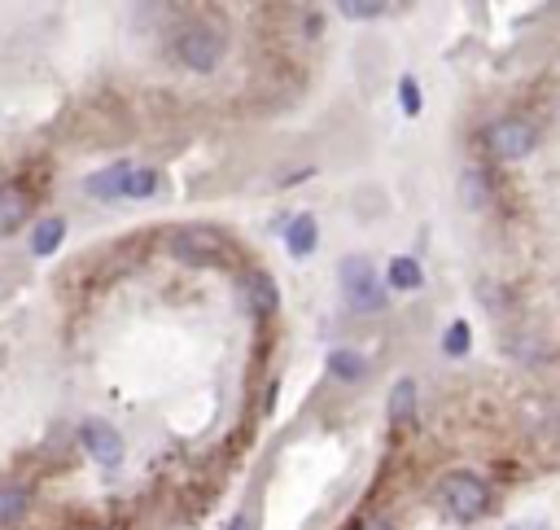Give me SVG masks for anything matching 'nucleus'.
<instances>
[{
  "label": "nucleus",
  "mask_w": 560,
  "mask_h": 530,
  "mask_svg": "<svg viewBox=\"0 0 560 530\" xmlns=\"http://www.w3.org/2000/svg\"><path fill=\"white\" fill-rule=\"evenodd\" d=\"M416 408H421L416 382H412V377H399L394 390H390V399H386V421H390V430H407V425L416 421Z\"/></svg>",
  "instance_id": "9"
},
{
  "label": "nucleus",
  "mask_w": 560,
  "mask_h": 530,
  "mask_svg": "<svg viewBox=\"0 0 560 530\" xmlns=\"http://www.w3.org/2000/svg\"><path fill=\"white\" fill-rule=\"evenodd\" d=\"M167 245H171V258L184 263V268H215V263H223L232 250L228 232L215 224H184L171 232Z\"/></svg>",
  "instance_id": "2"
},
{
  "label": "nucleus",
  "mask_w": 560,
  "mask_h": 530,
  "mask_svg": "<svg viewBox=\"0 0 560 530\" xmlns=\"http://www.w3.org/2000/svg\"><path fill=\"white\" fill-rule=\"evenodd\" d=\"M364 530H394L390 521H381V517H373V521H364Z\"/></svg>",
  "instance_id": "21"
},
{
  "label": "nucleus",
  "mask_w": 560,
  "mask_h": 530,
  "mask_svg": "<svg viewBox=\"0 0 560 530\" xmlns=\"http://www.w3.org/2000/svg\"><path fill=\"white\" fill-rule=\"evenodd\" d=\"M223 36L210 27V23H188L180 36H175V58L193 71V75H210V71H219V62H223Z\"/></svg>",
  "instance_id": "4"
},
{
  "label": "nucleus",
  "mask_w": 560,
  "mask_h": 530,
  "mask_svg": "<svg viewBox=\"0 0 560 530\" xmlns=\"http://www.w3.org/2000/svg\"><path fill=\"white\" fill-rule=\"evenodd\" d=\"M32 508V486L27 482H0V530H10L27 517Z\"/></svg>",
  "instance_id": "13"
},
{
  "label": "nucleus",
  "mask_w": 560,
  "mask_h": 530,
  "mask_svg": "<svg viewBox=\"0 0 560 530\" xmlns=\"http://www.w3.org/2000/svg\"><path fill=\"white\" fill-rule=\"evenodd\" d=\"M329 373H333L338 382H364V377H368V360H364L360 351H351V347H338V351L329 356Z\"/></svg>",
  "instance_id": "15"
},
{
  "label": "nucleus",
  "mask_w": 560,
  "mask_h": 530,
  "mask_svg": "<svg viewBox=\"0 0 560 530\" xmlns=\"http://www.w3.org/2000/svg\"><path fill=\"white\" fill-rule=\"evenodd\" d=\"M338 286H342V299L351 312H364V316H377L386 312L390 294H386V277L377 273V263L368 254H346L338 263Z\"/></svg>",
  "instance_id": "1"
},
{
  "label": "nucleus",
  "mask_w": 560,
  "mask_h": 530,
  "mask_svg": "<svg viewBox=\"0 0 560 530\" xmlns=\"http://www.w3.org/2000/svg\"><path fill=\"white\" fill-rule=\"evenodd\" d=\"M27 215H32V193L19 184H0V237L27 224Z\"/></svg>",
  "instance_id": "12"
},
{
  "label": "nucleus",
  "mask_w": 560,
  "mask_h": 530,
  "mask_svg": "<svg viewBox=\"0 0 560 530\" xmlns=\"http://www.w3.org/2000/svg\"><path fill=\"white\" fill-rule=\"evenodd\" d=\"M316 245H320V219H316L312 210L294 215V219L285 224V250H290L294 258H307V254H316Z\"/></svg>",
  "instance_id": "10"
},
{
  "label": "nucleus",
  "mask_w": 560,
  "mask_h": 530,
  "mask_svg": "<svg viewBox=\"0 0 560 530\" xmlns=\"http://www.w3.org/2000/svg\"><path fill=\"white\" fill-rule=\"evenodd\" d=\"M338 14H346L351 23H368V19H381L386 14V0H342Z\"/></svg>",
  "instance_id": "18"
},
{
  "label": "nucleus",
  "mask_w": 560,
  "mask_h": 530,
  "mask_svg": "<svg viewBox=\"0 0 560 530\" xmlns=\"http://www.w3.org/2000/svg\"><path fill=\"white\" fill-rule=\"evenodd\" d=\"M241 290H245V303H249V312L258 316V321H267V316H276L280 312V290H276V281L267 277V273H245V281H241Z\"/></svg>",
  "instance_id": "8"
},
{
  "label": "nucleus",
  "mask_w": 560,
  "mask_h": 530,
  "mask_svg": "<svg viewBox=\"0 0 560 530\" xmlns=\"http://www.w3.org/2000/svg\"><path fill=\"white\" fill-rule=\"evenodd\" d=\"M62 241H66V219L62 215H49L32 228V254L36 258H53L62 250Z\"/></svg>",
  "instance_id": "14"
},
{
  "label": "nucleus",
  "mask_w": 560,
  "mask_h": 530,
  "mask_svg": "<svg viewBox=\"0 0 560 530\" xmlns=\"http://www.w3.org/2000/svg\"><path fill=\"white\" fill-rule=\"evenodd\" d=\"M438 504H442V513L447 517H455V521H477V517H486L490 513V486L477 478V473H468V469H460V473H447L442 482H438Z\"/></svg>",
  "instance_id": "3"
},
{
  "label": "nucleus",
  "mask_w": 560,
  "mask_h": 530,
  "mask_svg": "<svg viewBox=\"0 0 560 530\" xmlns=\"http://www.w3.org/2000/svg\"><path fill=\"white\" fill-rule=\"evenodd\" d=\"M228 530H249V517H245V513H236V517L228 521Z\"/></svg>",
  "instance_id": "20"
},
{
  "label": "nucleus",
  "mask_w": 560,
  "mask_h": 530,
  "mask_svg": "<svg viewBox=\"0 0 560 530\" xmlns=\"http://www.w3.org/2000/svg\"><path fill=\"white\" fill-rule=\"evenodd\" d=\"M482 141H486L490 158H499V162H521V158L534 154L538 128H534L529 119H521V115H503V119H495V123L486 128Z\"/></svg>",
  "instance_id": "5"
},
{
  "label": "nucleus",
  "mask_w": 560,
  "mask_h": 530,
  "mask_svg": "<svg viewBox=\"0 0 560 530\" xmlns=\"http://www.w3.org/2000/svg\"><path fill=\"white\" fill-rule=\"evenodd\" d=\"M399 106H403V115H407V119H416V115H421L425 97H421V84H416V75H403V80H399Z\"/></svg>",
  "instance_id": "19"
},
{
  "label": "nucleus",
  "mask_w": 560,
  "mask_h": 530,
  "mask_svg": "<svg viewBox=\"0 0 560 530\" xmlns=\"http://www.w3.org/2000/svg\"><path fill=\"white\" fill-rule=\"evenodd\" d=\"M158 189H162L158 167H132V176H127V197H154Z\"/></svg>",
  "instance_id": "16"
},
{
  "label": "nucleus",
  "mask_w": 560,
  "mask_h": 530,
  "mask_svg": "<svg viewBox=\"0 0 560 530\" xmlns=\"http://www.w3.org/2000/svg\"><path fill=\"white\" fill-rule=\"evenodd\" d=\"M512 530H525V526H512ZM529 530H547V526H529Z\"/></svg>",
  "instance_id": "22"
},
{
  "label": "nucleus",
  "mask_w": 560,
  "mask_h": 530,
  "mask_svg": "<svg viewBox=\"0 0 560 530\" xmlns=\"http://www.w3.org/2000/svg\"><path fill=\"white\" fill-rule=\"evenodd\" d=\"M132 167H136V162L119 158V162H110V167L93 171V176L84 180L88 197H97V202H114V197H127V176H132Z\"/></svg>",
  "instance_id": "7"
},
{
  "label": "nucleus",
  "mask_w": 560,
  "mask_h": 530,
  "mask_svg": "<svg viewBox=\"0 0 560 530\" xmlns=\"http://www.w3.org/2000/svg\"><path fill=\"white\" fill-rule=\"evenodd\" d=\"M468 347H473L468 321H451L447 334H442V351H447V356H468Z\"/></svg>",
  "instance_id": "17"
},
{
  "label": "nucleus",
  "mask_w": 560,
  "mask_h": 530,
  "mask_svg": "<svg viewBox=\"0 0 560 530\" xmlns=\"http://www.w3.org/2000/svg\"><path fill=\"white\" fill-rule=\"evenodd\" d=\"M80 443H84V451H88L97 465H106V469L123 465V434H119L110 421L88 417V421L80 425Z\"/></svg>",
  "instance_id": "6"
},
{
  "label": "nucleus",
  "mask_w": 560,
  "mask_h": 530,
  "mask_svg": "<svg viewBox=\"0 0 560 530\" xmlns=\"http://www.w3.org/2000/svg\"><path fill=\"white\" fill-rule=\"evenodd\" d=\"M425 286V268H421V258H412V254H394L390 263H386V290H394V294H412V290H421Z\"/></svg>",
  "instance_id": "11"
}]
</instances>
